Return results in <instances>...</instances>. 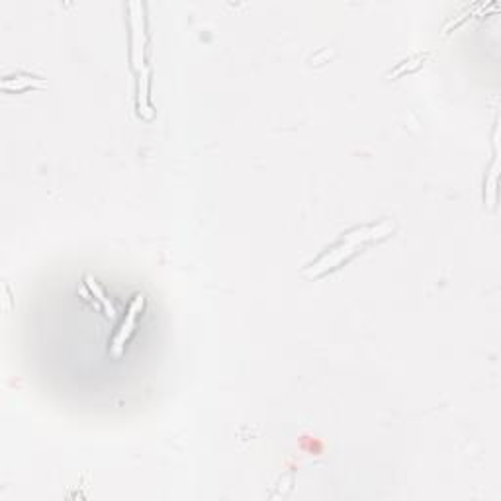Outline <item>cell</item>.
<instances>
[{"label": "cell", "instance_id": "6da1fadb", "mask_svg": "<svg viewBox=\"0 0 501 501\" xmlns=\"http://www.w3.org/2000/svg\"><path fill=\"white\" fill-rule=\"evenodd\" d=\"M392 232H394V223L392 221H382L378 225H366V227H359L355 232L347 233L341 243L335 245L333 249L329 253H325L320 260L309 265L308 269L304 270V274L306 276H320L325 270L333 269L339 263H343L345 258L350 257L364 243H370L374 239H382V237L390 235Z\"/></svg>", "mask_w": 501, "mask_h": 501}, {"label": "cell", "instance_id": "7a4b0ae2", "mask_svg": "<svg viewBox=\"0 0 501 501\" xmlns=\"http://www.w3.org/2000/svg\"><path fill=\"white\" fill-rule=\"evenodd\" d=\"M131 10V59L137 73H143L145 67V20H143V4L129 2Z\"/></svg>", "mask_w": 501, "mask_h": 501}, {"label": "cell", "instance_id": "3957f363", "mask_svg": "<svg viewBox=\"0 0 501 501\" xmlns=\"http://www.w3.org/2000/svg\"><path fill=\"white\" fill-rule=\"evenodd\" d=\"M143 304H145V296L135 294V298H133V302H131V306H129L128 309V313H126V320H124L122 327H120V331H118V335L114 337V341H112V353H114V355H120V353L124 350V347H126V341H128V337L131 335V331H133V327H135V320H137V315L142 313Z\"/></svg>", "mask_w": 501, "mask_h": 501}, {"label": "cell", "instance_id": "277c9868", "mask_svg": "<svg viewBox=\"0 0 501 501\" xmlns=\"http://www.w3.org/2000/svg\"><path fill=\"white\" fill-rule=\"evenodd\" d=\"M85 282H87V286H89V290L92 292V294L96 296L98 298V302L102 304L104 309H106V315L108 318H114L116 315V309H114V306H112V302H110V298H106V294H104V290L100 288V284L96 282L90 274H87L85 276Z\"/></svg>", "mask_w": 501, "mask_h": 501}, {"label": "cell", "instance_id": "5b68a950", "mask_svg": "<svg viewBox=\"0 0 501 501\" xmlns=\"http://www.w3.org/2000/svg\"><path fill=\"white\" fill-rule=\"evenodd\" d=\"M45 82L39 80V78L34 77H18V78H4L2 80V89L10 90V89H26V87H43Z\"/></svg>", "mask_w": 501, "mask_h": 501}, {"label": "cell", "instance_id": "8992f818", "mask_svg": "<svg viewBox=\"0 0 501 501\" xmlns=\"http://www.w3.org/2000/svg\"><path fill=\"white\" fill-rule=\"evenodd\" d=\"M423 59H425V55H417V57H413V59H410V61H405V65H401V67H398V69L392 73V77H398V75L405 73V71H410V69L419 67V63H421Z\"/></svg>", "mask_w": 501, "mask_h": 501}]
</instances>
